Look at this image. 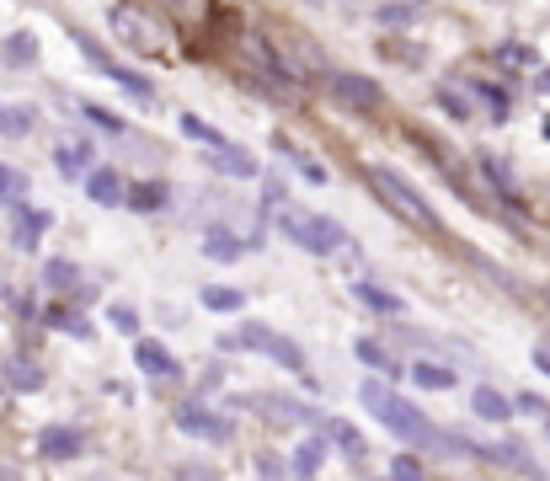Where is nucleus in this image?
I'll list each match as a JSON object with an SVG mask.
<instances>
[{
    "label": "nucleus",
    "mask_w": 550,
    "mask_h": 481,
    "mask_svg": "<svg viewBox=\"0 0 550 481\" xmlns=\"http://www.w3.org/2000/svg\"><path fill=\"white\" fill-rule=\"evenodd\" d=\"M358 401L380 417V423L396 433V439H406V444H422L428 439V417H422L406 396H396V391H385L380 380H364V391H358Z\"/></svg>",
    "instance_id": "nucleus-1"
},
{
    "label": "nucleus",
    "mask_w": 550,
    "mask_h": 481,
    "mask_svg": "<svg viewBox=\"0 0 550 481\" xmlns=\"http://www.w3.org/2000/svg\"><path fill=\"white\" fill-rule=\"evenodd\" d=\"M278 230L294 241V246H305V252H316V257H332L348 246V230H342L337 220H326V214H300V209H289V214H278Z\"/></svg>",
    "instance_id": "nucleus-2"
},
{
    "label": "nucleus",
    "mask_w": 550,
    "mask_h": 481,
    "mask_svg": "<svg viewBox=\"0 0 550 481\" xmlns=\"http://www.w3.org/2000/svg\"><path fill=\"white\" fill-rule=\"evenodd\" d=\"M369 188L380 193V204L385 209H396L406 225H417V230H433V209L422 204V198L406 188V177H396L390 166H369Z\"/></svg>",
    "instance_id": "nucleus-3"
},
{
    "label": "nucleus",
    "mask_w": 550,
    "mask_h": 481,
    "mask_svg": "<svg viewBox=\"0 0 550 481\" xmlns=\"http://www.w3.org/2000/svg\"><path fill=\"white\" fill-rule=\"evenodd\" d=\"M332 91H337V97L353 107V113H380V107H385V91H380V81H369V75H358V70H342V75H332Z\"/></svg>",
    "instance_id": "nucleus-4"
},
{
    "label": "nucleus",
    "mask_w": 550,
    "mask_h": 481,
    "mask_svg": "<svg viewBox=\"0 0 550 481\" xmlns=\"http://www.w3.org/2000/svg\"><path fill=\"white\" fill-rule=\"evenodd\" d=\"M75 43H81V54H86V59H97V65H102V75H113V81H118V86H129V91H134V97H150V81H145V75H134V70H123V65H118V59H113V54H107V49H102V43H97V38H86V33H75Z\"/></svg>",
    "instance_id": "nucleus-5"
},
{
    "label": "nucleus",
    "mask_w": 550,
    "mask_h": 481,
    "mask_svg": "<svg viewBox=\"0 0 550 481\" xmlns=\"http://www.w3.org/2000/svg\"><path fill=\"white\" fill-rule=\"evenodd\" d=\"M177 428L193 433V439H209V444H225L230 439V423L219 412H203V407H177Z\"/></svg>",
    "instance_id": "nucleus-6"
},
{
    "label": "nucleus",
    "mask_w": 550,
    "mask_h": 481,
    "mask_svg": "<svg viewBox=\"0 0 550 481\" xmlns=\"http://www.w3.org/2000/svg\"><path fill=\"white\" fill-rule=\"evenodd\" d=\"M86 198L97 209H118L123 198H129V188H123V177L113 172V166H91L86 172Z\"/></svg>",
    "instance_id": "nucleus-7"
},
{
    "label": "nucleus",
    "mask_w": 550,
    "mask_h": 481,
    "mask_svg": "<svg viewBox=\"0 0 550 481\" xmlns=\"http://www.w3.org/2000/svg\"><path fill=\"white\" fill-rule=\"evenodd\" d=\"M81 449H86L81 428H43V433H38V455H43V460H75Z\"/></svg>",
    "instance_id": "nucleus-8"
},
{
    "label": "nucleus",
    "mask_w": 550,
    "mask_h": 481,
    "mask_svg": "<svg viewBox=\"0 0 550 481\" xmlns=\"http://www.w3.org/2000/svg\"><path fill=\"white\" fill-rule=\"evenodd\" d=\"M134 364L145 369V375H155V380H171V375H177V359H171L161 343H150V337H139V343H134Z\"/></svg>",
    "instance_id": "nucleus-9"
},
{
    "label": "nucleus",
    "mask_w": 550,
    "mask_h": 481,
    "mask_svg": "<svg viewBox=\"0 0 550 481\" xmlns=\"http://www.w3.org/2000/svg\"><path fill=\"white\" fill-rule=\"evenodd\" d=\"M470 412L486 417V423H508V417H513V401L502 396V391H492V385H476V391H470Z\"/></svg>",
    "instance_id": "nucleus-10"
},
{
    "label": "nucleus",
    "mask_w": 550,
    "mask_h": 481,
    "mask_svg": "<svg viewBox=\"0 0 550 481\" xmlns=\"http://www.w3.org/2000/svg\"><path fill=\"white\" fill-rule=\"evenodd\" d=\"M33 129H38V113L27 102H0V134H6V139H22Z\"/></svg>",
    "instance_id": "nucleus-11"
},
{
    "label": "nucleus",
    "mask_w": 550,
    "mask_h": 481,
    "mask_svg": "<svg viewBox=\"0 0 550 481\" xmlns=\"http://www.w3.org/2000/svg\"><path fill=\"white\" fill-rule=\"evenodd\" d=\"M6 385H11V391H22V396H33V391H43V369L33 359H11L6 364Z\"/></svg>",
    "instance_id": "nucleus-12"
},
{
    "label": "nucleus",
    "mask_w": 550,
    "mask_h": 481,
    "mask_svg": "<svg viewBox=\"0 0 550 481\" xmlns=\"http://www.w3.org/2000/svg\"><path fill=\"white\" fill-rule=\"evenodd\" d=\"M54 161H59V172H65V177H86V172H91V145H81V139H65Z\"/></svg>",
    "instance_id": "nucleus-13"
},
{
    "label": "nucleus",
    "mask_w": 550,
    "mask_h": 481,
    "mask_svg": "<svg viewBox=\"0 0 550 481\" xmlns=\"http://www.w3.org/2000/svg\"><path fill=\"white\" fill-rule=\"evenodd\" d=\"M209 166H214V172H230V177H257V161H246L235 145H214Z\"/></svg>",
    "instance_id": "nucleus-14"
},
{
    "label": "nucleus",
    "mask_w": 550,
    "mask_h": 481,
    "mask_svg": "<svg viewBox=\"0 0 550 481\" xmlns=\"http://www.w3.org/2000/svg\"><path fill=\"white\" fill-rule=\"evenodd\" d=\"M422 391H454V369H444V364H433V359H422V364H412L406 369Z\"/></svg>",
    "instance_id": "nucleus-15"
},
{
    "label": "nucleus",
    "mask_w": 550,
    "mask_h": 481,
    "mask_svg": "<svg viewBox=\"0 0 550 481\" xmlns=\"http://www.w3.org/2000/svg\"><path fill=\"white\" fill-rule=\"evenodd\" d=\"M123 204L139 209V214H155V209H166V188H161V182H134Z\"/></svg>",
    "instance_id": "nucleus-16"
},
{
    "label": "nucleus",
    "mask_w": 550,
    "mask_h": 481,
    "mask_svg": "<svg viewBox=\"0 0 550 481\" xmlns=\"http://www.w3.org/2000/svg\"><path fill=\"white\" fill-rule=\"evenodd\" d=\"M241 252H246V246L235 241L230 230H209V236H203V257H209V262H235Z\"/></svg>",
    "instance_id": "nucleus-17"
},
{
    "label": "nucleus",
    "mask_w": 550,
    "mask_h": 481,
    "mask_svg": "<svg viewBox=\"0 0 550 481\" xmlns=\"http://www.w3.org/2000/svg\"><path fill=\"white\" fill-rule=\"evenodd\" d=\"M321 455H326V444H321V439H305L300 449H294L289 471H294V476H316V471H321Z\"/></svg>",
    "instance_id": "nucleus-18"
},
{
    "label": "nucleus",
    "mask_w": 550,
    "mask_h": 481,
    "mask_svg": "<svg viewBox=\"0 0 550 481\" xmlns=\"http://www.w3.org/2000/svg\"><path fill=\"white\" fill-rule=\"evenodd\" d=\"M358 359H364L369 369H380V375H390V380H396V375H406V369H401L396 359H390V353H385L380 343H369V337H364V343H358Z\"/></svg>",
    "instance_id": "nucleus-19"
},
{
    "label": "nucleus",
    "mask_w": 550,
    "mask_h": 481,
    "mask_svg": "<svg viewBox=\"0 0 550 481\" xmlns=\"http://www.w3.org/2000/svg\"><path fill=\"white\" fill-rule=\"evenodd\" d=\"M113 22H118V38H129V43H139V49H155V43L145 38V22H139V17H134V11H129V6H118V11H113Z\"/></svg>",
    "instance_id": "nucleus-20"
},
{
    "label": "nucleus",
    "mask_w": 550,
    "mask_h": 481,
    "mask_svg": "<svg viewBox=\"0 0 550 481\" xmlns=\"http://www.w3.org/2000/svg\"><path fill=\"white\" fill-rule=\"evenodd\" d=\"M332 439L348 449V460H364L369 455V444H364V433H358L353 423H332Z\"/></svg>",
    "instance_id": "nucleus-21"
},
{
    "label": "nucleus",
    "mask_w": 550,
    "mask_h": 481,
    "mask_svg": "<svg viewBox=\"0 0 550 481\" xmlns=\"http://www.w3.org/2000/svg\"><path fill=\"white\" fill-rule=\"evenodd\" d=\"M75 278H81V268H75V262H65V257H54L49 268H43V284H49V289H70Z\"/></svg>",
    "instance_id": "nucleus-22"
},
{
    "label": "nucleus",
    "mask_w": 550,
    "mask_h": 481,
    "mask_svg": "<svg viewBox=\"0 0 550 481\" xmlns=\"http://www.w3.org/2000/svg\"><path fill=\"white\" fill-rule=\"evenodd\" d=\"M353 294H358L364 305L385 310V316H396V310H401V300H396V294H385V289H374V284H353Z\"/></svg>",
    "instance_id": "nucleus-23"
},
{
    "label": "nucleus",
    "mask_w": 550,
    "mask_h": 481,
    "mask_svg": "<svg viewBox=\"0 0 550 481\" xmlns=\"http://www.w3.org/2000/svg\"><path fill=\"white\" fill-rule=\"evenodd\" d=\"M49 230V214L38 209H22V230H17V246H38V236Z\"/></svg>",
    "instance_id": "nucleus-24"
},
{
    "label": "nucleus",
    "mask_w": 550,
    "mask_h": 481,
    "mask_svg": "<svg viewBox=\"0 0 550 481\" xmlns=\"http://www.w3.org/2000/svg\"><path fill=\"white\" fill-rule=\"evenodd\" d=\"M481 172H486V177H492V182H497V188H502V198H513V204H518V188H513V177H508V166H502V161H497V155H481Z\"/></svg>",
    "instance_id": "nucleus-25"
},
{
    "label": "nucleus",
    "mask_w": 550,
    "mask_h": 481,
    "mask_svg": "<svg viewBox=\"0 0 550 481\" xmlns=\"http://www.w3.org/2000/svg\"><path fill=\"white\" fill-rule=\"evenodd\" d=\"M203 305H209V310H241V289H219V284H209V289H203Z\"/></svg>",
    "instance_id": "nucleus-26"
},
{
    "label": "nucleus",
    "mask_w": 550,
    "mask_h": 481,
    "mask_svg": "<svg viewBox=\"0 0 550 481\" xmlns=\"http://www.w3.org/2000/svg\"><path fill=\"white\" fill-rule=\"evenodd\" d=\"M107 321H113V327H118L123 337H134V327H139V310L118 300V305H107Z\"/></svg>",
    "instance_id": "nucleus-27"
},
{
    "label": "nucleus",
    "mask_w": 550,
    "mask_h": 481,
    "mask_svg": "<svg viewBox=\"0 0 550 481\" xmlns=\"http://www.w3.org/2000/svg\"><path fill=\"white\" fill-rule=\"evenodd\" d=\"M438 102H444V107H449V113H454V118H470V102L460 97V91H449V86H438Z\"/></svg>",
    "instance_id": "nucleus-28"
},
{
    "label": "nucleus",
    "mask_w": 550,
    "mask_h": 481,
    "mask_svg": "<svg viewBox=\"0 0 550 481\" xmlns=\"http://www.w3.org/2000/svg\"><path fill=\"white\" fill-rule=\"evenodd\" d=\"M390 476H401V481H417V476H422V465H417L412 455H396V460H390Z\"/></svg>",
    "instance_id": "nucleus-29"
},
{
    "label": "nucleus",
    "mask_w": 550,
    "mask_h": 481,
    "mask_svg": "<svg viewBox=\"0 0 550 481\" xmlns=\"http://www.w3.org/2000/svg\"><path fill=\"white\" fill-rule=\"evenodd\" d=\"M6 54H11V59H33V54H38V43L27 38V33H17V38L6 43Z\"/></svg>",
    "instance_id": "nucleus-30"
},
{
    "label": "nucleus",
    "mask_w": 550,
    "mask_h": 481,
    "mask_svg": "<svg viewBox=\"0 0 550 481\" xmlns=\"http://www.w3.org/2000/svg\"><path fill=\"white\" fill-rule=\"evenodd\" d=\"M86 118H91V123H102L107 134H118V129H123V123H118L113 113H107V107H86Z\"/></svg>",
    "instance_id": "nucleus-31"
},
{
    "label": "nucleus",
    "mask_w": 550,
    "mask_h": 481,
    "mask_svg": "<svg viewBox=\"0 0 550 481\" xmlns=\"http://www.w3.org/2000/svg\"><path fill=\"white\" fill-rule=\"evenodd\" d=\"M11 193H22V177H17V172H6V166H0V198H11Z\"/></svg>",
    "instance_id": "nucleus-32"
},
{
    "label": "nucleus",
    "mask_w": 550,
    "mask_h": 481,
    "mask_svg": "<svg viewBox=\"0 0 550 481\" xmlns=\"http://www.w3.org/2000/svg\"><path fill=\"white\" fill-rule=\"evenodd\" d=\"M257 476H284V465H278V460H267V455H257Z\"/></svg>",
    "instance_id": "nucleus-33"
},
{
    "label": "nucleus",
    "mask_w": 550,
    "mask_h": 481,
    "mask_svg": "<svg viewBox=\"0 0 550 481\" xmlns=\"http://www.w3.org/2000/svg\"><path fill=\"white\" fill-rule=\"evenodd\" d=\"M518 407H524V412H540V417L550 412V407H545V401H540V396H518Z\"/></svg>",
    "instance_id": "nucleus-34"
},
{
    "label": "nucleus",
    "mask_w": 550,
    "mask_h": 481,
    "mask_svg": "<svg viewBox=\"0 0 550 481\" xmlns=\"http://www.w3.org/2000/svg\"><path fill=\"white\" fill-rule=\"evenodd\" d=\"M540 91H550V75H540Z\"/></svg>",
    "instance_id": "nucleus-35"
},
{
    "label": "nucleus",
    "mask_w": 550,
    "mask_h": 481,
    "mask_svg": "<svg viewBox=\"0 0 550 481\" xmlns=\"http://www.w3.org/2000/svg\"><path fill=\"white\" fill-rule=\"evenodd\" d=\"M0 391H6V380H0Z\"/></svg>",
    "instance_id": "nucleus-36"
}]
</instances>
